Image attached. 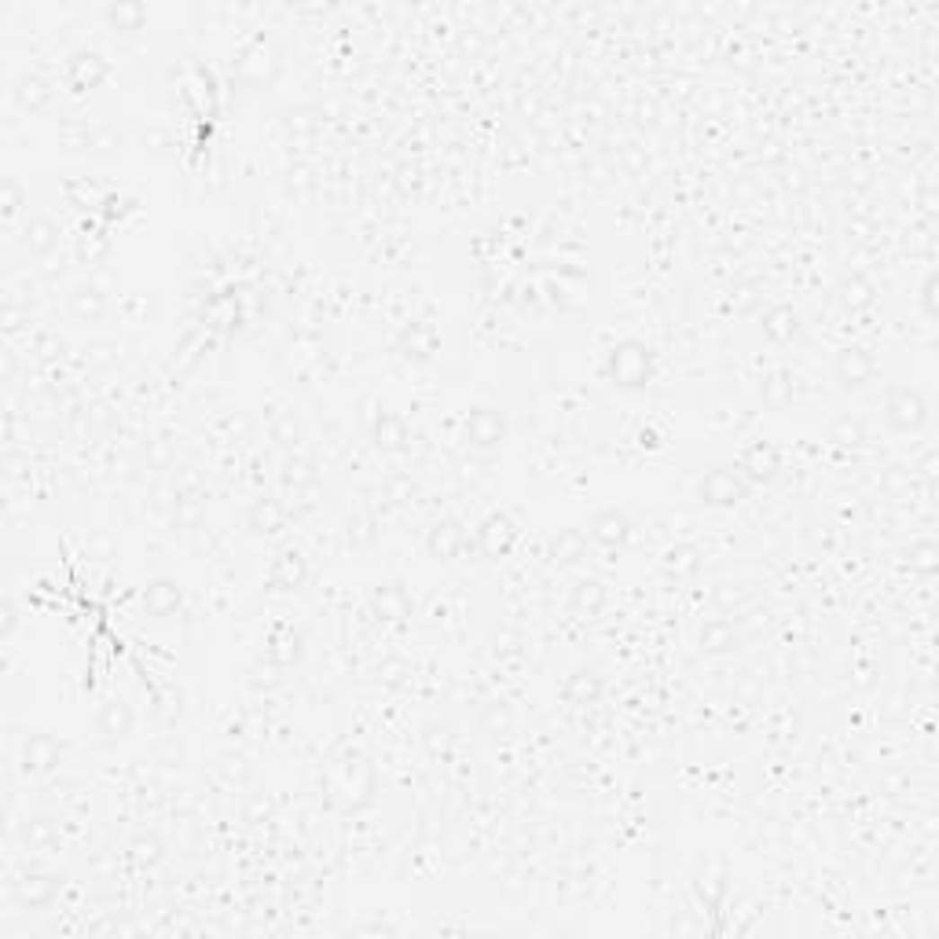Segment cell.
<instances>
[{"label": "cell", "mask_w": 939, "mask_h": 939, "mask_svg": "<svg viewBox=\"0 0 939 939\" xmlns=\"http://www.w3.org/2000/svg\"><path fill=\"white\" fill-rule=\"evenodd\" d=\"M749 492V484L741 481V474H731V470H712L704 481H701V496L715 507H727V503H738L741 496Z\"/></svg>", "instance_id": "3957f363"}, {"label": "cell", "mask_w": 939, "mask_h": 939, "mask_svg": "<svg viewBox=\"0 0 939 939\" xmlns=\"http://www.w3.org/2000/svg\"><path fill=\"white\" fill-rule=\"evenodd\" d=\"M837 375L844 385H863L870 375H873V360L863 352V349H844L837 356Z\"/></svg>", "instance_id": "52a82bcc"}, {"label": "cell", "mask_w": 939, "mask_h": 939, "mask_svg": "<svg viewBox=\"0 0 939 939\" xmlns=\"http://www.w3.org/2000/svg\"><path fill=\"white\" fill-rule=\"evenodd\" d=\"M400 345L408 349L404 356H415V360H430L433 349H437V331H433L430 323H412V327H404V334H400Z\"/></svg>", "instance_id": "30bf717a"}, {"label": "cell", "mask_w": 939, "mask_h": 939, "mask_svg": "<svg viewBox=\"0 0 939 939\" xmlns=\"http://www.w3.org/2000/svg\"><path fill=\"white\" fill-rule=\"evenodd\" d=\"M30 235H33V250H49L52 246V228L44 225V220H37V225L30 228Z\"/></svg>", "instance_id": "7402d4cb"}, {"label": "cell", "mask_w": 939, "mask_h": 939, "mask_svg": "<svg viewBox=\"0 0 939 939\" xmlns=\"http://www.w3.org/2000/svg\"><path fill=\"white\" fill-rule=\"evenodd\" d=\"M375 444L378 448H400V444H404V422L393 419V415H382V422L375 430Z\"/></svg>", "instance_id": "ac0fdd59"}, {"label": "cell", "mask_w": 939, "mask_h": 939, "mask_svg": "<svg viewBox=\"0 0 939 939\" xmlns=\"http://www.w3.org/2000/svg\"><path fill=\"white\" fill-rule=\"evenodd\" d=\"M466 437H470V444H477V448H492V444H500V440H503V415L492 412V408L470 412V419H466Z\"/></svg>", "instance_id": "5b68a950"}, {"label": "cell", "mask_w": 939, "mask_h": 939, "mask_svg": "<svg viewBox=\"0 0 939 939\" xmlns=\"http://www.w3.org/2000/svg\"><path fill=\"white\" fill-rule=\"evenodd\" d=\"M514 536H518V528H514V521H510L507 514H492V518L481 525L477 540H481V551H484L488 558H500V554L510 551Z\"/></svg>", "instance_id": "277c9868"}, {"label": "cell", "mask_w": 939, "mask_h": 939, "mask_svg": "<svg viewBox=\"0 0 939 939\" xmlns=\"http://www.w3.org/2000/svg\"><path fill=\"white\" fill-rule=\"evenodd\" d=\"M100 727H103V734H111V738H121V734L132 727V715H128L125 701H107V704H103Z\"/></svg>", "instance_id": "2e32d148"}, {"label": "cell", "mask_w": 939, "mask_h": 939, "mask_svg": "<svg viewBox=\"0 0 939 939\" xmlns=\"http://www.w3.org/2000/svg\"><path fill=\"white\" fill-rule=\"evenodd\" d=\"M745 470H749L752 477H771V474L778 470V459H775L771 448H764V444H759V448H752V452L745 456Z\"/></svg>", "instance_id": "d6986e66"}, {"label": "cell", "mask_w": 939, "mask_h": 939, "mask_svg": "<svg viewBox=\"0 0 939 939\" xmlns=\"http://www.w3.org/2000/svg\"><path fill=\"white\" fill-rule=\"evenodd\" d=\"M584 551H588V536H584V532H576V528L562 532L558 540H554V558L565 562V565L580 562V558H584Z\"/></svg>", "instance_id": "5bb4252c"}, {"label": "cell", "mask_w": 939, "mask_h": 939, "mask_svg": "<svg viewBox=\"0 0 939 939\" xmlns=\"http://www.w3.org/2000/svg\"><path fill=\"white\" fill-rule=\"evenodd\" d=\"M144 602H147L151 613L169 616V613H176V606H181V588H176L173 580H155V584L144 591Z\"/></svg>", "instance_id": "8fae6325"}, {"label": "cell", "mask_w": 939, "mask_h": 939, "mask_svg": "<svg viewBox=\"0 0 939 939\" xmlns=\"http://www.w3.org/2000/svg\"><path fill=\"white\" fill-rule=\"evenodd\" d=\"M598 694H602V683H598V676H591V672H576V676L565 683V697L576 701V704H588V701H595Z\"/></svg>", "instance_id": "9a60e30c"}, {"label": "cell", "mask_w": 939, "mask_h": 939, "mask_svg": "<svg viewBox=\"0 0 939 939\" xmlns=\"http://www.w3.org/2000/svg\"><path fill=\"white\" fill-rule=\"evenodd\" d=\"M764 331H767L775 341H789V338L796 334V312H789V308H775L771 316H767V323H764Z\"/></svg>", "instance_id": "e0dca14e"}, {"label": "cell", "mask_w": 939, "mask_h": 939, "mask_svg": "<svg viewBox=\"0 0 939 939\" xmlns=\"http://www.w3.org/2000/svg\"><path fill=\"white\" fill-rule=\"evenodd\" d=\"M928 419V404L917 389H896L888 396V422L896 430H921V422Z\"/></svg>", "instance_id": "7a4b0ae2"}, {"label": "cell", "mask_w": 939, "mask_h": 939, "mask_svg": "<svg viewBox=\"0 0 939 939\" xmlns=\"http://www.w3.org/2000/svg\"><path fill=\"white\" fill-rule=\"evenodd\" d=\"M301 580H305V558L297 551H283L276 558V565H272V588L290 591V588L301 584Z\"/></svg>", "instance_id": "9c48e42d"}, {"label": "cell", "mask_w": 939, "mask_h": 939, "mask_svg": "<svg viewBox=\"0 0 939 939\" xmlns=\"http://www.w3.org/2000/svg\"><path fill=\"white\" fill-rule=\"evenodd\" d=\"M56 759H59V745H56L52 738L37 734V738L26 741V767H33V771H49V767L56 764Z\"/></svg>", "instance_id": "4fadbf2b"}, {"label": "cell", "mask_w": 939, "mask_h": 939, "mask_svg": "<svg viewBox=\"0 0 939 939\" xmlns=\"http://www.w3.org/2000/svg\"><path fill=\"white\" fill-rule=\"evenodd\" d=\"M609 375L628 385V389H639L653 378V352L642 345V341H620L613 345L609 352Z\"/></svg>", "instance_id": "6da1fadb"}, {"label": "cell", "mask_w": 939, "mask_h": 939, "mask_svg": "<svg viewBox=\"0 0 939 939\" xmlns=\"http://www.w3.org/2000/svg\"><path fill=\"white\" fill-rule=\"evenodd\" d=\"M279 507L272 503V500H264V503H257V510H253V528L257 532H276L279 528Z\"/></svg>", "instance_id": "ffe728a7"}, {"label": "cell", "mask_w": 939, "mask_h": 939, "mask_svg": "<svg viewBox=\"0 0 939 939\" xmlns=\"http://www.w3.org/2000/svg\"><path fill=\"white\" fill-rule=\"evenodd\" d=\"M371 602H375L378 616H385V620H404V616H412V598H408V591L400 588V584L378 588Z\"/></svg>", "instance_id": "ba28073f"}, {"label": "cell", "mask_w": 939, "mask_h": 939, "mask_svg": "<svg viewBox=\"0 0 939 939\" xmlns=\"http://www.w3.org/2000/svg\"><path fill=\"white\" fill-rule=\"evenodd\" d=\"M628 532H632V521L624 518L620 510H602V514L591 521V540L602 544V547L624 544V540H628Z\"/></svg>", "instance_id": "8992f818"}, {"label": "cell", "mask_w": 939, "mask_h": 939, "mask_svg": "<svg viewBox=\"0 0 939 939\" xmlns=\"http://www.w3.org/2000/svg\"><path fill=\"white\" fill-rule=\"evenodd\" d=\"M701 642H704L708 650H727V646L734 642V632L727 628V624H712V628L701 635Z\"/></svg>", "instance_id": "44dd1931"}, {"label": "cell", "mask_w": 939, "mask_h": 939, "mask_svg": "<svg viewBox=\"0 0 939 939\" xmlns=\"http://www.w3.org/2000/svg\"><path fill=\"white\" fill-rule=\"evenodd\" d=\"M459 547H463V528H459L456 521H444V525H437V528L430 532V551H433L437 558H456Z\"/></svg>", "instance_id": "7c38bea8"}]
</instances>
